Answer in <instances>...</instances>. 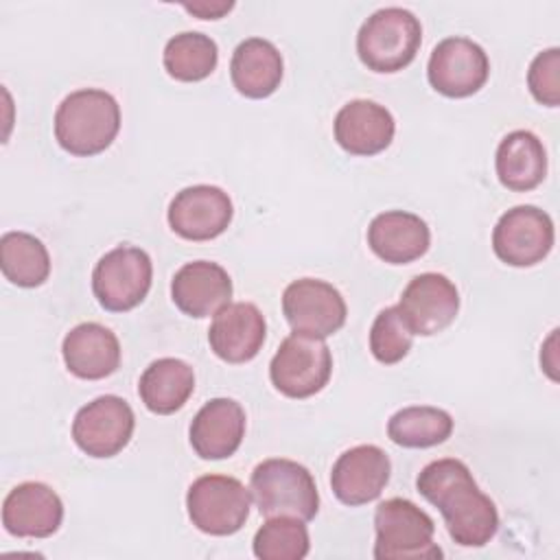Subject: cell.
I'll return each mask as SVG.
<instances>
[{
  "mask_svg": "<svg viewBox=\"0 0 560 560\" xmlns=\"http://www.w3.org/2000/svg\"><path fill=\"white\" fill-rule=\"evenodd\" d=\"M195 392L192 368L175 357H162L144 368L138 381V394L144 407L158 416L179 411Z\"/></svg>",
  "mask_w": 560,
  "mask_h": 560,
  "instance_id": "d4e9b609",
  "label": "cell"
},
{
  "mask_svg": "<svg viewBox=\"0 0 560 560\" xmlns=\"http://www.w3.org/2000/svg\"><path fill=\"white\" fill-rule=\"evenodd\" d=\"M396 308L413 335L431 337L448 328L457 317L459 291L444 273L424 271L409 280Z\"/></svg>",
  "mask_w": 560,
  "mask_h": 560,
  "instance_id": "4fadbf2b",
  "label": "cell"
},
{
  "mask_svg": "<svg viewBox=\"0 0 560 560\" xmlns=\"http://www.w3.org/2000/svg\"><path fill=\"white\" fill-rule=\"evenodd\" d=\"M249 492L258 512L267 518L293 516L311 521L319 510L313 475L293 459L269 457L256 464L249 477Z\"/></svg>",
  "mask_w": 560,
  "mask_h": 560,
  "instance_id": "3957f363",
  "label": "cell"
},
{
  "mask_svg": "<svg viewBox=\"0 0 560 560\" xmlns=\"http://www.w3.org/2000/svg\"><path fill=\"white\" fill-rule=\"evenodd\" d=\"M332 374V354L324 339L291 332L269 363L273 387L287 398H308L322 392Z\"/></svg>",
  "mask_w": 560,
  "mask_h": 560,
  "instance_id": "ba28073f",
  "label": "cell"
},
{
  "mask_svg": "<svg viewBox=\"0 0 560 560\" xmlns=\"http://www.w3.org/2000/svg\"><path fill=\"white\" fill-rule=\"evenodd\" d=\"M245 409L234 398H212L192 418L188 440L201 459L232 457L245 438Z\"/></svg>",
  "mask_w": 560,
  "mask_h": 560,
  "instance_id": "ffe728a7",
  "label": "cell"
},
{
  "mask_svg": "<svg viewBox=\"0 0 560 560\" xmlns=\"http://www.w3.org/2000/svg\"><path fill=\"white\" fill-rule=\"evenodd\" d=\"M219 61L217 42L199 31L173 35L162 52V63L168 77L184 83H195L210 77Z\"/></svg>",
  "mask_w": 560,
  "mask_h": 560,
  "instance_id": "83f0119b",
  "label": "cell"
},
{
  "mask_svg": "<svg viewBox=\"0 0 560 560\" xmlns=\"http://www.w3.org/2000/svg\"><path fill=\"white\" fill-rule=\"evenodd\" d=\"M527 88L532 96L547 107H558L560 103V50L547 48L538 52L527 70Z\"/></svg>",
  "mask_w": 560,
  "mask_h": 560,
  "instance_id": "4dcf8cb0",
  "label": "cell"
},
{
  "mask_svg": "<svg viewBox=\"0 0 560 560\" xmlns=\"http://www.w3.org/2000/svg\"><path fill=\"white\" fill-rule=\"evenodd\" d=\"M284 61L280 50L262 37L243 39L230 59V77L238 94L247 98L271 96L282 81Z\"/></svg>",
  "mask_w": 560,
  "mask_h": 560,
  "instance_id": "603a6c76",
  "label": "cell"
},
{
  "mask_svg": "<svg viewBox=\"0 0 560 560\" xmlns=\"http://www.w3.org/2000/svg\"><path fill=\"white\" fill-rule=\"evenodd\" d=\"M413 343V332L400 317L396 306L383 308L370 328V352L383 365L402 361Z\"/></svg>",
  "mask_w": 560,
  "mask_h": 560,
  "instance_id": "f546056e",
  "label": "cell"
},
{
  "mask_svg": "<svg viewBox=\"0 0 560 560\" xmlns=\"http://www.w3.org/2000/svg\"><path fill=\"white\" fill-rule=\"evenodd\" d=\"M171 300L188 317H210L230 304L232 278L219 262H186L171 280Z\"/></svg>",
  "mask_w": 560,
  "mask_h": 560,
  "instance_id": "ac0fdd59",
  "label": "cell"
},
{
  "mask_svg": "<svg viewBox=\"0 0 560 560\" xmlns=\"http://www.w3.org/2000/svg\"><path fill=\"white\" fill-rule=\"evenodd\" d=\"M61 354L70 374L83 381H101L118 370L120 341L107 326L83 322L66 332Z\"/></svg>",
  "mask_w": 560,
  "mask_h": 560,
  "instance_id": "7402d4cb",
  "label": "cell"
},
{
  "mask_svg": "<svg viewBox=\"0 0 560 560\" xmlns=\"http://www.w3.org/2000/svg\"><path fill=\"white\" fill-rule=\"evenodd\" d=\"M184 9L201 20H219L234 9V2L232 0H228V2H208V0L184 2Z\"/></svg>",
  "mask_w": 560,
  "mask_h": 560,
  "instance_id": "1f68e13d",
  "label": "cell"
},
{
  "mask_svg": "<svg viewBox=\"0 0 560 560\" xmlns=\"http://www.w3.org/2000/svg\"><path fill=\"white\" fill-rule=\"evenodd\" d=\"M422 44L420 20L402 7L374 11L357 33V55L372 72H398L407 68Z\"/></svg>",
  "mask_w": 560,
  "mask_h": 560,
  "instance_id": "277c9868",
  "label": "cell"
},
{
  "mask_svg": "<svg viewBox=\"0 0 560 560\" xmlns=\"http://www.w3.org/2000/svg\"><path fill=\"white\" fill-rule=\"evenodd\" d=\"M490 74L486 50L468 37H446L431 50L427 79L435 92L448 98H466L479 92Z\"/></svg>",
  "mask_w": 560,
  "mask_h": 560,
  "instance_id": "7c38bea8",
  "label": "cell"
},
{
  "mask_svg": "<svg viewBox=\"0 0 560 560\" xmlns=\"http://www.w3.org/2000/svg\"><path fill=\"white\" fill-rule=\"evenodd\" d=\"M556 241L551 217L536 206H514L503 212L492 230V249L510 267L542 262Z\"/></svg>",
  "mask_w": 560,
  "mask_h": 560,
  "instance_id": "9c48e42d",
  "label": "cell"
},
{
  "mask_svg": "<svg viewBox=\"0 0 560 560\" xmlns=\"http://www.w3.org/2000/svg\"><path fill=\"white\" fill-rule=\"evenodd\" d=\"M416 490L440 510L448 536L459 547H483L494 538L499 529L497 505L479 490L462 459L429 462L416 479Z\"/></svg>",
  "mask_w": 560,
  "mask_h": 560,
  "instance_id": "6da1fadb",
  "label": "cell"
},
{
  "mask_svg": "<svg viewBox=\"0 0 560 560\" xmlns=\"http://www.w3.org/2000/svg\"><path fill=\"white\" fill-rule=\"evenodd\" d=\"M376 560H435L442 549L433 542L435 523L413 501L392 497L374 512Z\"/></svg>",
  "mask_w": 560,
  "mask_h": 560,
  "instance_id": "5b68a950",
  "label": "cell"
},
{
  "mask_svg": "<svg viewBox=\"0 0 560 560\" xmlns=\"http://www.w3.org/2000/svg\"><path fill=\"white\" fill-rule=\"evenodd\" d=\"M282 313L293 332L326 339L335 335L348 315V306L337 287L319 278H300L282 293Z\"/></svg>",
  "mask_w": 560,
  "mask_h": 560,
  "instance_id": "8fae6325",
  "label": "cell"
},
{
  "mask_svg": "<svg viewBox=\"0 0 560 560\" xmlns=\"http://www.w3.org/2000/svg\"><path fill=\"white\" fill-rule=\"evenodd\" d=\"M120 131L118 101L98 88L70 92L55 112V140L77 158L103 153Z\"/></svg>",
  "mask_w": 560,
  "mask_h": 560,
  "instance_id": "7a4b0ae2",
  "label": "cell"
},
{
  "mask_svg": "<svg viewBox=\"0 0 560 560\" xmlns=\"http://www.w3.org/2000/svg\"><path fill=\"white\" fill-rule=\"evenodd\" d=\"M453 433L448 411L431 405H411L398 409L387 422V435L402 448H429L446 442Z\"/></svg>",
  "mask_w": 560,
  "mask_h": 560,
  "instance_id": "4316f807",
  "label": "cell"
},
{
  "mask_svg": "<svg viewBox=\"0 0 560 560\" xmlns=\"http://www.w3.org/2000/svg\"><path fill=\"white\" fill-rule=\"evenodd\" d=\"M234 206L230 195L210 184L186 186L168 203V225L186 241H212L232 223Z\"/></svg>",
  "mask_w": 560,
  "mask_h": 560,
  "instance_id": "5bb4252c",
  "label": "cell"
},
{
  "mask_svg": "<svg viewBox=\"0 0 560 560\" xmlns=\"http://www.w3.org/2000/svg\"><path fill=\"white\" fill-rule=\"evenodd\" d=\"M494 168L499 182L508 190H534L547 175V151L542 140L527 129L510 131L497 147Z\"/></svg>",
  "mask_w": 560,
  "mask_h": 560,
  "instance_id": "cb8c5ba5",
  "label": "cell"
},
{
  "mask_svg": "<svg viewBox=\"0 0 560 560\" xmlns=\"http://www.w3.org/2000/svg\"><path fill=\"white\" fill-rule=\"evenodd\" d=\"M267 337V322L260 308L252 302H230L219 313L208 330L210 350L225 363L252 361Z\"/></svg>",
  "mask_w": 560,
  "mask_h": 560,
  "instance_id": "e0dca14e",
  "label": "cell"
},
{
  "mask_svg": "<svg viewBox=\"0 0 560 560\" xmlns=\"http://www.w3.org/2000/svg\"><path fill=\"white\" fill-rule=\"evenodd\" d=\"M136 416L120 396L105 394L83 405L72 420V440L90 457L105 459L118 455L131 440Z\"/></svg>",
  "mask_w": 560,
  "mask_h": 560,
  "instance_id": "30bf717a",
  "label": "cell"
},
{
  "mask_svg": "<svg viewBox=\"0 0 560 560\" xmlns=\"http://www.w3.org/2000/svg\"><path fill=\"white\" fill-rule=\"evenodd\" d=\"M0 269L11 284L35 289L50 276V256L35 234L22 230L4 232L0 238Z\"/></svg>",
  "mask_w": 560,
  "mask_h": 560,
  "instance_id": "484cf974",
  "label": "cell"
},
{
  "mask_svg": "<svg viewBox=\"0 0 560 560\" xmlns=\"http://www.w3.org/2000/svg\"><path fill=\"white\" fill-rule=\"evenodd\" d=\"M392 475L387 453L376 444H359L343 451L330 470L332 494L350 508L381 497Z\"/></svg>",
  "mask_w": 560,
  "mask_h": 560,
  "instance_id": "9a60e30c",
  "label": "cell"
},
{
  "mask_svg": "<svg viewBox=\"0 0 560 560\" xmlns=\"http://www.w3.org/2000/svg\"><path fill=\"white\" fill-rule=\"evenodd\" d=\"M63 521L61 497L42 481L18 483L2 501V525L18 538H48Z\"/></svg>",
  "mask_w": 560,
  "mask_h": 560,
  "instance_id": "2e32d148",
  "label": "cell"
},
{
  "mask_svg": "<svg viewBox=\"0 0 560 560\" xmlns=\"http://www.w3.org/2000/svg\"><path fill=\"white\" fill-rule=\"evenodd\" d=\"M153 282L151 256L136 245H118L105 252L92 271V293L109 313L136 308Z\"/></svg>",
  "mask_w": 560,
  "mask_h": 560,
  "instance_id": "8992f818",
  "label": "cell"
},
{
  "mask_svg": "<svg viewBox=\"0 0 560 560\" xmlns=\"http://www.w3.org/2000/svg\"><path fill=\"white\" fill-rule=\"evenodd\" d=\"M335 140L350 155H376L385 151L396 133L392 112L370 98L346 103L335 116Z\"/></svg>",
  "mask_w": 560,
  "mask_h": 560,
  "instance_id": "d6986e66",
  "label": "cell"
},
{
  "mask_svg": "<svg viewBox=\"0 0 560 560\" xmlns=\"http://www.w3.org/2000/svg\"><path fill=\"white\" fill-rule=\"evenodd\" d=\"M370 249L389 265H407L422 258L431 245L424 219L407 210H385L368 225Z\"/></svg>",
  "mask_w": 560,
  "mask_h": 560,
  "instance_id": "44dd1931",
  "label": "cell"
},
{
  "mask_svg": "<svg viewBox=\"0 0 560 560\" xmlns=\"http://www.w3.org/2000/svg\"><path fill=\"white\" fill-rule=\"evenodd\" d=\"M556 339H558V330H551L549 339L542 343L540 348V365L542 370L549 374L551 381H558V352H556Z\"/></svg>",
  "mask_w": 560,
  "mask_h": 560,
  "instance_id": "d6a6232c",
  "label": "cell"
},
{
  "mask_svg": "<svg viewBox=\"0 0 560 560\" xmlns=\"http://www.w3.org/2000/svg\"><path fill=\"white\" fill-rule=\"evenodd\" d=\"M249 508V488L230 475H201L186 492L190 523L210 536L236 534L245 525Z\"/></svg>",
  "mask_w": 560,
  "mask_h": 560,
  "instance_id": "52a82bcc",
  "label": "cell"
},
{
  "mask_svg": "<svg viewBox=\"0 0 560 560\" xmlns=\"http://www.w3.org/2000/svg\"><path fill=\"white\" fill-rule=\"evenodd\" d=\"M306 521L293 516H271L254 534V556L260 560H302L308 556L311 538Z\"/></svg>",
  "mask_w": 560,
  "mask_h": 560,
  "instance_id": "f1b7e54d",
  "label": "cell"
}]
</instances>
